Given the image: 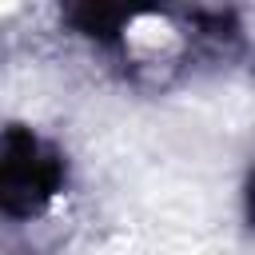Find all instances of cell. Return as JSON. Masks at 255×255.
<instances>
[{
    "instance_id": "6da1fadb",
    "label": "cell",
    "mask_w": 255,
    "mask_h": 255,
    "mask_svg": "<svg viewBox=\"0 0 255 255\" xmlns=\"http://www.w3.org/2000/svg\"><path fill=\"white\" fill-rule=\"evenodd\" d=\"M64 183V159L32 128H8L0 143V203L8 215L40 211Z\"/></svg>"
},
{
    "instance_id": "7a4b0ae2",
    "label": "cell",
    "mask_w": 255,
    "mask_h": 255,
    "mask_svg": "<svg viewBox=\"0 0 255 255\" xmlns=\"http://www.w3.org/2000/svg\"><path fill=\"white\" fill-rule=\"evenodd\" d=\"M247 215H251V227H255V175L247 183Z\"/></svg>"
}]
</instances>
